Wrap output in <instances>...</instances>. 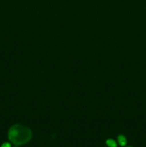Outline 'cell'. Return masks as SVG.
I'll return each mask as SVG.
<instances>
[{
	"label": "cell",
	"instance_id": "obj_6",
	"mask_svg": "<svg viewBox=\"0 0 146 147\" xmlns=\"http://www.w3.org/2000/svg\"><path fill=\"white\" fill-rule=\"evenodd\" d=\"M127 147H131V146H127Z\"/></svg>",
	"mask_w": 146,
	"mask_h": 147
},
{
	"label": "cell",
	"instance_id": "obj_2",
	"mask_svg": "<svg viewBox=\"0 0 146 147\" xmlns=\"http://www.w3.org/2000/svg\"><path fill=\"white\" fill-rule=\"evenodd\" d=\"M117 141H118V143L120 144V146H125L126 144H127V140H126V138L123 135H119L117 136Z\"/></svg>",
	"mask_w": 146,
	"mask_h": 147
},
{
	"label": "cell",
	"instance_id": "obj_3",
	"mask_svg": "<svg viewBox=\"0 0 146 147\" xmlns=\"http://www.w3.org/2000/svg\"><path fill=\"white\" fill-rule=\"evenodd\" d=\"M106 144L108 147H117V144L113 139H109L106 141Z\"/></svg>",
	"mask_w": 146,
	"mask_h": 147
},
{
	"label": "cell",
	"instance_id": "obj_1",
	"mask_svg": "<svg viewBox=\"0 0 146 147\" xmlns=\"http://www.w3.org/2000/svg\"><path fill=\"white\" fill-rule=\"evenodd\" d=\"M32 134L29 128L20 124L11 126L8 132V138L10 142L16 146L25 144L31 139Z\"/></svg>",
	"mask_w": 146,
	"mask_h": 147
},
{
	"label": "cell",
	"instance_id": "obj_5",
	"mask_svg": "<svg viewBox=\"0 0 146 147\" xmlns=\"http://www.w3.org/2000/svg\"><path fill=\"white\" fill-rule=\"evenodd\" d=\"M14 147H19V146H14Z\"/></svg>",
	"mask_w": 146,
	"mask_h": 147
},
{
	"label": "cell",
	"instance_id": "obj_4",
	"mask_svg": "<svg viewBox=\"0 0 146 147\" xmlns=\"http://www.w3.org/2000/svg\"><path fill=\"white\" fill-rule=\"evenodd\" d=\"M1 147H11V144H10L9 143H7V142H6V143H4L2 145H1Z\"/></svg>",
	"mask_w": 146,
	"mask_h": 147
}]
</instances>
